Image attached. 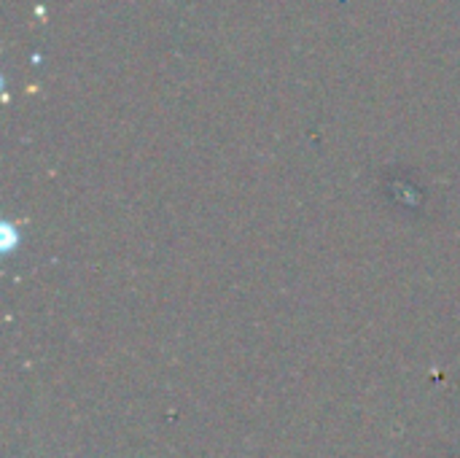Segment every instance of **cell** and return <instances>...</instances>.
<instances>
[{"instance_id": "1", "label": "cell", "mask_w": 460, "mask_h": 458, "mask_svg": "<svg viewBox=\"0 0 460 458\" xmlns=\"http://www.w3.org/2000/svg\"><path fill=\"white\" fill-rule=\"evenodd\" d=\"M19 240H22V235H16V229L11 224H3V251L11 254L13 246H19Z\"/></svg>"}]
</instances>
